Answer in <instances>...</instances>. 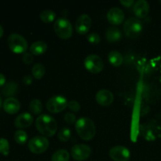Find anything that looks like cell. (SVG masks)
<instances>
[{"label":"cell","mask_w":161,"mask_h":161,"mask_svg":"<svg viewBox=\"0 0 161 161\" xmlns=\"http://www.w3.org/2000/svg\"><path fill=\"white\" fill-rule=\"evenodd\" d=\"M38 131L45 137H52L56 134L58 126L54 118L47 114H42L36 120Z\"/></svg>","instance_id":"6da1fadb"},{"label":"cell","mask_w":161,"mask_h":161,"mask_svg":"<svg viewBox=\"0 0 161 161\" xmlns=\"http://www.w3.org/2000/svg\"><path fill=\"white\" fill-rule=\"evenodd\" d=\"M75 130L82 139L89 141L94 138L96 127L94 121L88 117H81L75 122Z\"/></svg>","instance_id":"7a4b0ae2"},{"label":"cell","mask_w":161,"mask_h":161,"mask_svg":"<svg viewBox=\"0 0 161 161\" xmlns=\"http://www.w3.org/2000/svg\"><path fill=\"white\" fill-rule=\"evenodd\" d=\"M53 29L57 36L62 39H69L73 32L72 24L65 17L57 19L53 24Z\"/></svg>","instance_id":"3957f363"},{"label":"cell","mask_w":161,"mask_h":161,"mask_svg":"<svg viewBox=\"0 0 161 161\" xmlns=\"http://www.w3.org/2000/svg\"><path fill=\"white\" fill-rule=\"evenodd\" d=\"M9 49L15 53H25L28 50V42L20 35L17 33H12L7 39Z\"/></svg>","instance_id":"277c9868"},{"label":"cell","mask_w":161,"mask_h":161,"mask_svg":"<svg viewBox=\"0 0 161 161\" xmlns=\"http://www.w3.org/2000/svg\"><path fill=\"white\" fill-rule=\"evenodd\" d=\"M143 25L141 20L137 17H130L124 25V30L126 36L130 39H135L139 36L142 31Z\"/></svg>","instance_id":"5b68a950"},{"label":"cell","mask_w":161,"mask_h":161,"mask_svg":"<svg viewBox=\"0 0 161 161\" xmlns=\"http://www.w3.org/2000/svg\"><path fill=\"white\" fill-rule=\"evenodd\" d=\"M28 149L32 153L41 154L46 152L49 147V141L44 136H36L28 142Z\"/></svg>","instance_id":"8992f818"},{"label":"cell","mask_w":161,"mask_h":161,"mask_svg":"<svg viewBox=\"0 0 161 161\" xmlns=\"http://www.w3.org/2000/svg\"><path fill=\"white\" fill-rule=\"evenodd\" d=\"M68 101L61 95H55L50 97L47 102V108L51 113H59L68 107Z\"/></svg>","instance_id":"52a82bcc"},{"label":"cell","mask_w":161,"mask_h":161,"mask_svg":"<svg viewBox=\"0 0 161 161\" xmlns=\"http://www.w3.org/2000/svg\"><path fill=\"white\" fill-rule=\"evenodd\" d=\"M84 66L87 71L94 74L99 73L104 69V62L102 58L97 54H90L85 58Z\"/></svg>","instance_id":"ba28073f"},{"label":"cell","mask_w":161,"mask_h":161,"mask_svg":"<svg viewBox=\"0 0 161 161\" xmlns=\"http://www.w3.org/2000/svg\"><path fill=\"white\" fill-rule=\"evenodd\" d=\"M91 154V149L86 144L75 145L71 149V155L75 160L83 161L90 157Z\"/></svg>","instance_id":"9c48e42d"},{"label":"cell","mask_w":161,"mask_h":161,"mask_svg":"<svg viewBox=\"0 0 161 161\" xmlns=\"http://www.w3.org/2000/svg\"><path fill=\"white\" fill-rule=\"evenodd\" d=\"M108 154L115 161H128L130 157V150L123 146H113L110 149Z\"/></svg>","instance_id":"30bf717a"},{"label":"cell","mask_w":161,"mask_h":161,"mask_svg":"<svg viewBox=\"0 0 161 161\" xmlns=\"http://www.w3.org/2000/svg\"><path fill=\"white\" fill-rule=\"evenodd\" d=\"M92 20H91V17L87 14H82L75 22V31L81 35H85L89 31L91 28Z\"/></svg>","instance_id":"8fae6325"},{"label":"cell","mask_w":161,"mask_h":161,"mask_svg":"<svg viewBox=\"0 0 161 161\" xmlns=\"http://www.w3.org/2000/svg\"><path fill=\"white\" fill-rule=\"evenodd\" d=\"M106 17L108 22L113 25H120L125 18L124 11L118 7L111 8L107 13Z\"/></svg>","instance_id":"7c38bea8"},{"label":"cell","mask_w":161,"mask_h":161,"mask_svg":"<svg viewBox=\"0 0 161 161\" xmlns=\"http://www.w3.org/2000/svg\"><path fill=\"white\" fill-rule=\"evenodd\" d=\"M133 11L137 18H144L149 13V4L146 0H138L135 2Z\"/></svg>","instance_id":"4fadbf2b"},{"label":"cell","mask_w":161,"mask_h":161,"mask_svg":"<svg viewBox=\"0 0 161 161\" xmlns=\"http://www.w3.org/2000/svg\"><path fill=\"white\" fill-rule=\"evenodd\" d=\"M114 100L113 94L108 90H100L96 94V101L97 103L102 106H108L111 105Z\"/></svg>","instance_id":"5bb4252c"},{"label":"cell","mask_w":161,"mask_h":161,"mask_svg":"<svg viewBox=\"0 0 161 161\" xmlns=\"http://www.w3.org/2000/svg\"><path fill=\"white\" fill-rule=\"evenodd\" d=\"M153 121L141 125V132L142 136L148 141H153L157 138V129Z\"/></svg>","instance_id":"9a60e30c"},{"label":"cell","mask_w":161,"mask_h":161,"mask_svg":"<svg viewBox=\"0 0 161 161\" xmlns=\"http://www.w3.org/2000/svg\"><path fill=\"white\" fill-rule=\"evenodd\" d=\"M33 120H34L33 116L29 113L25 112V113H20L17 116L15 121H14V124L17 128H27L32 124Z\"/></svg>","instance_id":"2e32d148"},{"label":"cell","mask_w":161,"mask_h":161,"mask_svg":"<svg viewBox=\"0 0 161 161\" xmlns=\"http://www.w3.org/2000/svg\"><path fill=\"white\" fill-rule=\"evenodd\" d=\"M3 108L9 114H15L20 110V103L14 97H8L3 102Z\"/></svg>","instance_id":"e0dca14e"},{"label":"cell","mask_w":161,"mask_h":161,"mask_svg":"<svg viewBox=\"0 0 161 161\" xmlns=\"http://www.w3.org/2000/svg\"><path fill=\"white\" fill-rule=\"evenodd\" d=\"M18 91V85L16 82L9 81L4 84L2 88V93L3 96L8 97H13L12 96L15 95Z\"/></svg>","instance_id":"ac0fdd59"},{"label":"cell","mask_w":161,"mask_h":161,"mask_svg":"<svg viewBox=\"0 0 161 161\" xmlns=\"http://www.w3.org/2000/svg\"><path fill=\"white\" fill-rule=\"evenodd\" d=\"M108 62L114 67H119L124 62V57L116 50H112L108 54Z\"/></svg>","instance_id":"d6986e66"},{"label":"cell","mask_w":161,"mask_h":161,"mask_svg":"<svg viewBox=\"0 0 161 161\" xmlns=\"http://www.w3.org/2000/svg\"><path fill=\"white\" fill-rule=\"evenodd\" d=\"M105 36H106V39L108 42H114L120 40L122 34H121V31L119 28L112 26L107 29Z\"/></svg>","instance_id":"ffe728a7"},{"label":"cell","mask_w":161,"mask_h":161,"mask_svg":"<svg viewBox=\"0 0 161 161\" xmlns=\"http://www.w3.org/2000/svg\"><path fill=\"white\" fill-rule=\"evenodd\" d=\"M47 50V44L43 41H36L30 47V51L34 55H41Z\"/></svg>","instance_id":"44dd1931"},{"label":"cell","mask_w":161,"mask_h":161,"mask_svg":"<svg viewBox=\"0 0 161 161\" xmlns=\"http://www.w3.org/2000/svg\"><path fill=\"white\" fill-rule=\"evenodd\" d=\"M70 158L69 153L66 149H61L57 150L51 157V161H69Z\"/></svg>","instance_id":"7402d4cb"},{"label":"cell","mask_w":161,"mask_h":161,"mask_svg":"<svg viewBox=\"0 0 161 161\" xmlns=\"http://www.w3.org/2000/svg\"><path fill=\"white\" fill-rule=\"evenodd\" d=\"M31 74H32L33 77L37 80L42 79L45 74V67L43 64H40V63L35 64L31 69Z\"/></svg>","instance_id":"603a6c76"},{"label":"cell","mask_w":161,"mask_h":161,"mask_svg":"<svg viewBox=\"0 0 161 161\" xmlns=\"http://www.w3.org/2000/svg\"><path fill=\"white\" fill-rule=\"evenodd\" d=\"M39 17H40L42 21L45 22V23H50V22L53 21L54 19L56 18V13L50 9H46L40 13Z\"/></svg>","instance_id":"cb8c5ba5"},{"label":"cell","mask_w":161,"mask_h":161,"mask_svg":"<svg viewBox=\"0 0 161 161\" xmlns=\"http://www.w3.org/2000/svg\"><path fill=\"white\" fill-rule=\"evenodd\" d=\"M29 109L34 115H39L42 111V102L39 99H33L29 104Z\"/></svg>","instance_id":"d4e9b609"},{"label":"cell","mask_w":161,"mask_h":161,"mask_svg":"<svg viewBox=\"0 0 161 161\" xmlns=\"http://www.w3.org/2000/svg\"><path fill=\"white\" fill-rule=\"evenodd\" d=\"M14 140L19 145H24L28 140V135L25 130H18L14 133Z\"/></svg>","instance_id":"484cf974"},{"label":"cell","mask_w":161,"mask_h":161,"mask_svg":"<svg viewBox=\"0 0 161 161\" xmlns=\"http://www.w3.org/2000/svg\"><path fill=\"white\" fill-rule=\"evenodd\" d=\"M71 138V130L68 127H63L58 132V138L61 142H67Z\"/></svg>","instance_id":"4316f807"},{"label":"cell","mask_w":161,"mask_h":161,"mask_svg":"<svg viewBox=\"0 0 161 161\" xmlns=\"http://www.w3.org/2000/svg\"><path fill=\"white\" fill-rule=\"evenodd\" d=\"M9 153V142L4 138H0V153L7 156Z\"/></svg>","instance_id":"83f0119b"},{"label":"cell","mask_w":161,"mask_h":161,"mask_svg":"<svg viewBox=\"0 0 161 161\" xmlns=\"http://www.w3.org/2000/svg\"><path fill=\"white\" fill-rule=\"evenodd\" d=\"M86 39L89 42H91V44H98L101 41V37L96 32H91L90 34L87 35V37Z\"/></svg>","instance_id":"f1b7e54d"},{"label":"cell","mask_w":161,"mask_h":161,"mask_svg":"<svg viewBox=\"0 0 161 161\" xmlns=\"http://www.w3.org/2000/svg\"><path fill=\"white\" fill-rule=\"evenodd\" d=\"M68 108H69L72 112L77 113V112L80 111V105L79 104L78 102H76V101H70V102L68 103Z\"/></svg>","instance_id":"f546056e"},{"label":"cell","mask_w":161,"mask_h":161,"mask_svg":"<svg viewBox=\"0 0 161 161\" xmlns=\"http://www.w3.org/2000/svg\"><path fill=\"white\" fill-rule=\"evenodd\" d=\"M64 119L65 120L66 123L69 124H72L75 122H76V116L74 113H67L64 114Z\"/></svg>","instance_id":"4dcf8cb0"},{"label":"cell","mask_w":161,"mask_h":161,"mask_svg":"<svg viewBox=\"0 0 161 161\" xmlns=\"http://www.w3.org/2000/svg\"><path fill=\"white\" fill-rule=\"evenodd\" d=\"M22 60H23L24 62L27 64H30L32 63L33 61V56L31 53H24L23 57H22Z\"/></svg>","instance_id":"1f68e13d"},{"label":"cell","mask_w":161,"mask_h":161,"mask_svg":"<svg viewBox=\"0 0 161 161\" xmlns=\"http://www.w3.org/2000/svg\"><path fill=\"white\" fill-rule=\"evenodd\" d=\"M32 76L30 75H26L24 76L23 78V82L26 85H30L31 84V83H32Z\"/></svg>","instance_id":"d6a6232c"},{"label":"cell","mask_w":161,"mask_h":161,"mask_svg":"<svg viewBox=\"0 0 161 161\" xmlns=\"http://www.w3.org/2000/svg\"><path fill=\"white\" fill-rule=\"evenodd\" d=\"M120 3L126 7H130L135 3L134 0H120Z\"/></svg>","instance_id":"836d02e7"},{"label":"cell","mask_w":161,"mask_h":161,"mask_svg":"<svg viewBox=\"0 0 161 161\" xmlns=\"http://www.w3.org/2000/svg\"><path fill=\"white\" fill-rule=\"evenodd\" d=\"M5 83H6V77L3 74L0 73V86H4Z\"/></svg>","instance_id":"e575fe53"},{"label":"cell","mask_w":161,"mask_h":161,"mask_svg":"<svg viewBox=\"0 0 161 161\" xmlns=\"http://www.w3.org/2000/svg\"><path fill=\"white\" fill-rule=\"evenodd\" d=\"M3 26L0 25V38L3 36Z\"/></svg>","instance_id":"d590c367"},{"label":"cell","mask_w":161,"mask_h":161,"mask_svg":"<svg viewBox=\"0 0 161 161\" xmlns=\"http://www.w3.org/2000/svg\"><path fill=\"white\" fill-rule=\"evenodd\" d=\"M2 103H3V102H2V97H1V95H0V107H1Z\"/></svg>","instance_id":"8d00e7d4"}]
</instances>
